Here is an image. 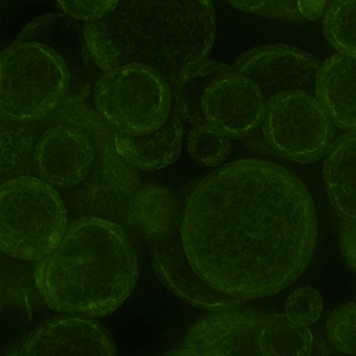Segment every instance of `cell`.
I'll return each mask as SVG.
<instances>
[{
  "instance_id": "cell-1",
  "label": "cell",
  "mask_w": 356,
  "mask_h": 356,
  "mask_svg": "<svg viewBox=\"0 0 356 356\" xmlns=\"http://www.w3.org/2000/svg\"><path fill=\"white\" fill-rule=\"evenodd\" d=\"M312 198L302 181L276 163L235 161L209 173L186 197L181 226L198 275L229 296L275 294L310 263L318 239Z\"/></svg>"
},
{
  "instance_id": "cell-2",
  "label": "cell",
  "mask_w": 356,
  "mask_h": 356,
  "mask_svg": "<svg viewBox=\"0 0 356 356\" xmlns=\"http://www.w3.org/2000/svg\"><path fill=\"white\" fill-rule=\"evenodd\" d=\"M82 29L103 72L145 65L172 86L184 67L207 58L216 24L211 0H120L112 13L83 22Z\"/></svg>"
},
{
  "instance_id": "cell-3",
  "label": "cell",
  "mask_w": 356,
  "mask_h": 356,
  "mask_svg": "<svg viewBox=\"0 0 356 356\" xmlns=\"http://www.w3.org/2000/svg\"><path fill=\"white\" fill-rule=\"evenodd\" d=\"M138 276L136 250L122 227L92 216L72 220L34 269L35 286L50 309L85 317L116 310Z\"/></svg>"
},
{
  "instance_id": "cell-4",
  "label": "cell",
  "mask_w": 356,
  "mask_h": 356,
  "mask_svg": "<svg viewBox=\"0 0 356 356\" xmlns=\"http://www.w3.org/2000/svg\"><path fill=\"white\" fill-rule=\"evenodd\" d=\"M99 70L76 19L38 17L1 54V112L15 122L42 120L65 102L71 85L92 81Z\"/></svg>"
},
{
  "instance_id": "cell-5",
  "label": "cell",
  "mask_w": 356,
  "mask_h": 356,
  "mask_svg": "<svg viewBox=\"0 0 356 356\" xmlns=\"http://www.w3.org/2000/svg\"><path fill=\"white\" fill-rule=\"evenodd\" d=\"M65 204L41 179L22 176L0 188V248L6 254L38 260L51 251L67 229Z\"/></svg>"
},
{
  "instance_id": "cell-6",
  "label": "cell",
  "mask_w": 356,
  "mask_h": 356,
  "mask_svg": "<svg viewBox=\"0 0 356 356\" xmlns=\"http://www.w3.org/2000/svg\"><path fill=\"white\" fill-rule=\"evenodd\" d=\"M170 83L154 68L131 63L102 72L94 88V103L113 130L143 135L159 128L172 104Z\"/></svg>"
},
{
  "instance_id": "cell-7",
  "label": "cell",
  "mask_w": 356,
  "mask_h": 356,
  "mask_svg": "<svg viewBox=\"0 0 356 356\" xmlns=\"http://www.w3.org/2000/svg\"><path fill=\"white\" fill-rule=\"evenodd\" d=\"M261 130L270 147L280 156L312 163L332 143V121L315 95L303 90L280 92L266 103Z\"/></svg>"
},
{
  "instance_id": "cell-8",
  "label": "cell",
  "mask_w": 356,
  "mask_h": 356,
  "mask_svg": "<svg viewBox=\"0 0 356 356\" xmlns=\"http://www.w3.org/2000/svg\"><path fill=\"white\" fill-rule=\"evenodd\" d=\"M321 62L293 45H259L241 54L233 63L234 72L252 80L266 100L283 91L303 90L316 96Z\"/></svg>"
},
{
  "instance_id": "cell-9",
  "label": "cell",
  "mask_w": 356,
  "mask_h": 356,
  "mask_svg": "<svg viewBox=\"0 0 356 356\" xmlns=\"http://www.w3.org/2000/svg\"><path fill=\"white\" fill-rule=\"evenodd\" d=\"M266 100L250 79L234 72L215 79L202 100L207 122L231 138L249 136L261 126Z\"/></svg>"
},
{
  "instance_id": "cell-10",
  "label": "cell",
  "mask_w": 356,
  "mask_h": 356,
  "mask_svg": "<svg viewBox=\"0 0 356 356\" xmlns=\"http://www.w3.org/2000/svg\"><path fill=\"white\" fill-rule=\"evenodd\" d=\"M213 312L189 327L181 348L197 355H257V334L264 314L238 307Z\"/></svg>"
},
{
  "instance_id": "cell-11",
  "label": "cell",
  "mask_w": 356,
  "mask_h": 356,
  "mask_svg": "<svg viewBox=\"0 0 356 356\" xmlns=\"http://www.w3.org/2000/svg\"><path fill=\"white\" fill-rule=\"evenodd\" d=\"M92 143L79 127L58 125L38 140L33 154L40 179L58 189L80 184L89 173L95 157Z\"/></svg>"
},
{
  "instance_id": "cell-12",
  "label": "cell",
  "mask_w": 356,
  "mask_h": 356,
  "mask_svg": "<svg viewBox=\"0 0 356 356\" xmlns=\"http://www.w3.org/2000/svg\"><path fill=\"white\" fill-rule=\"evenodd\" d=\"M111 334L99 322L81 316H60L38 325L17 355H115Z\"/></svg>"
},
{
  "instance_id": "cell-13",
  "label": "cell",
  "mask_w": 356,
  "mask_h": 356,
  "mask_svg": "<svg viewBox=\"0 0 356 356\" xmlns=\"http://www.w3.org/2000/svg\"><path fill=\"white\" fill-rule=\"evenodd\" d=\"M150 260L159 280L174 295L196 307L224 310L238 307L247 300L220 292L207 284L193 268L181 239L175 234L150 243Z\"/></svg>"
},
{
  "instance_id": "cell-14",
  "label": "cell",
  "mask_w": 356,
  "mask_h": 356,
  "mask_svg": "<svg viewBox=\"0 0 356 356\" xmlns=\"http://www.w3.org/2000/svg\"><path fill=\"white\" fill-rule=\"evenodd\" d=\"M115 149L127 163L141 170L168 166L179 156L183 144L182 119L172 104L165 122L157 129L143 135L113 130Z\"/></svg>"
},
{
  "instance_id": "cell-15",
  "label": "cell",
  "mask_w": 356,
  "mask_h": 356,
  "mask_svg": "<svg viewBox=\"0 0 356 356\" xmlns=\"http://www.w3.org/2000/svg\"><path fill=\"white\" fill-rule=\"evenodd\" d=\"M316 97L337 127L356 130V57L337 52L327 58L318 74Z\"/></svg>"
},
{
  "instance_id": "cell-16",
  "label": "cell",
  "mask_w": 356,
  "mask_h": 356,
  "mask_svg": "<svg viewBox=\"0 0 356 356\" xmlns=\"http://www.w3.org/2000/svg\"><path fill=\"white\" fill-rule=\"evenodd\" d=\"M181 215L180 201L170 186L158 183L140 187L134 196L127 223L139 228L149 243L175 234Z\"/></svg>"
},
{
  "instance_id": "cell-17",
  "label": "cell",
  "mask_w": 356,
  "mask_h": 356,
  "mask_svg": "<svg viewBox=\"0 0 356 356\" xmlns=\"http://www.w3.org/2000/svg\"><path fill=\"white\" fill-rule=\"evenodd\" d=\"M330 202L343 220L356 223V130L332 142L323 166Z\"/></svg>"
},
{
  "instance_id": "cell-18",
  "label": "cell",
  "mask_w": 356,
  "mask_h": 356,
  "mask_svg": "<svg viewBox=\"0 0 356 356\" xmlns=\"http://www.w3.org/2000/svg\"><path fill=\"white\" fill-rule=\"evenodd\" d=\"M233 72L221 62L207 58L184 67L172 85V104L180 118L190 124L207 122L202 111V100L209 86L217 78Z\"/></svg>"
},
{
  "instance_id": "cell-19",
  "label": "cell",
  "mask_w": 356,
  "mask_h": 356,
  "mask_svg": "<svg viewBox=\"0 0 356 356\" xmlns=\"http://www.w3.org/2000/svg\"><path fill=\"white\" fill-rule=\"evenodd\" d=\"M1 355H17L27 337L31 306L22 286L1 277Z\"/></svg>"
},
{
  "instance_id": "cell-20",
  "label": "cell",
  "mask_w": 356,
  "mask_h": 356,
  "mask_svg": "<svg viewBox=\"0 0 356 356\" xmlns=\"http://www.w3.org/2000/svg\"><path fill=\"white\" fill-rule=\"evenodd\" d=\"M313 337L308 326L292 322L284 314L266 316L257 334V355L307 356L312 353Z\"/></svg>"
},
{
  "instance_id": "cell-21",
  "label": "cell",
  "mask_w": 356,
  "mask_h": 356,
  "mask_svg": "<svg viewBox=\"0 0 356 356\" xmlns=\"http://www.w3.org/2000/svg\"><path fill=\"white\" fill-rule=\"evenodd\" d=\"M322 29L338 52L356 57V0H334L327 7Z\"/></svg>"
},
{
  "instance_id": "cell-22",
  "label": "cell",
  "mask_w": 356,
  "mask_h": 356,
  "mask_svg": "<svg viewBox=\"0 0 356 356\" xmlns=\"http://www.w3.org/2000/svg\"><path fill=\"white\" fill-rule=\"evenodd\" d=\"M231 138L208 122L196 124L187 138V150L197 163L215 167L223 163L231 152Z\"/></svg>"
},
{
  "instance_id": "cell-23",
  "label": "cell",
  "mask_w": 356,
  "mask_h": 356,
  "mask_svg": "<svg viewBox=\"0 0 356 356\" xmlns=\"http://www.w3.org/2000/svg\"><path fill=\"white\" fill-rule=\"evenodd\" d=\"M326 330L337 350L356 354V302L346 303L334 309L328 317Z\"/></svg>"
},
{
  "instance_id": "cell-24",
  "label": "cell",
  "mask_w": 356,
  "mask_h": 356,
  "mask_svg": "<svg viewBox=\"0 0 356 356\" xmlns=\"http://www.w3.org/2000/svg\"><path fill=\"white\" fill-rule=\"evenodd\" d=\"M323 310V301L319 292L312 286H302L288 297L286 315L294 323L308 326L318 320Z\"/></svg>"
},
{
  "instance_id": "cell-25",
  "label": "cell",
  "mask_w": 356,
  "mask_h": 356,
  "mask_svg": "<svg viewBox=\"0 0 356 356\" xmlns=\"http://www.w3.org/2000/svg\"><path fill=\"white\" fill-rule=\"evenodd\" d=\"M120 0H57L65 14L83 22L103 18L116 8Z\"/></svg>"
},
{
  "instance_id": "cell-26",
  "label": "cell",
  "mask_w": 356,
  "mask_h": 356,
  "mask_svg": "<svg viewBox=\"0 0 356 356\" xmlns=\"http://www.w3.org/2000/svg\"><path fill=\"white\" fill-rule=\"evenodd\" d=\"M340 251L345 262L356 273V223L343 220L339 233Z\"/></svg>"
},
{
  "instance_id": "cell-27",
  "label": "cell",
  "mask_w": 356,
  "mask_h": 356,
  "mask_svg": "<svg viewBox=\"0 0 356 356\" xmlns=\"http://www.w3.org/2000/svg\"><path fill=\"white\" fill-rule=\"evenodd\" d=\"M236 8L247 13L273 17L277 11L279 0H229Z\"/></svg>"
},
{
  "instance_id": "cell-28",
  "label": "cell",
  "mask_w": 356,
  "mask_h": 356,
  "mask_svg": "<svg viewBox=\"0 0 356 356\" xmlns=\"http://www.w3.org/2000/svg\"><path fill=\"white\" fill-rule=\"evenodd\" d=\"M159 355H172V356L197 355L194 351H193L190 349H188V348H185L167 350L165 352L160 353Z\"/></svg>"
}]
</instances>
